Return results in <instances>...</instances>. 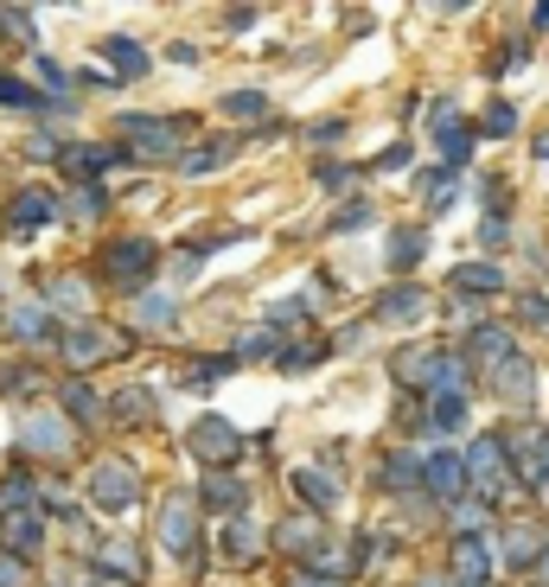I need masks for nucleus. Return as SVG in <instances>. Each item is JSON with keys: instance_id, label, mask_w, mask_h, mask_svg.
I'll use <instances>...</instances> for the list:
<instances>
[{"instance_id": "obj_1", "label": "nucleus", "mask_w": 549, "mask_h": 587, "mask_svg": "<svg viewBox=\"0 0 549 587\" xmlns=\"http://www.w3.org/2000/svg\"><path fill=\"white\" fill-rule=\"evenodd\" d=\"M237 447H243V440H237V428H230V422H218V415H211V422H198V428H192V453H198V460H237Z\"/></svg>"}, {"instance_id": "obj_2", "label": "nucleus", "mask_w": 549, "mask_h": 587, "mask_svg": "<svg viewBox=\"0 0 549 587\" xmlns=\"http://www.w3.org/2000/svg\"><path fill=\"white\" fill-rule=\"evenodd\" d=\"M141 268H153V243H147V237H135V243H115L110 256H103V275H110V281H135Z\"/></svg>"}, {"instance_id": "obj_3", "label": "nucleus", "mask_w": 549, "mask_h": 587, "mask_svg": "<svg viewBox=\"0 0 549 587\" xmlns=\"http://www.w3.org/2000/svg\"><path fill=\"white\" fill-rule=\"evenodd\" d=\"M90 498L110 505V511H122V505L135 498V467H103V473H90Z\"/></svg>"}, {"instance_id": "obj_4", "label": "nucleus", "mask_w": 549, "mask_h": 587, "mask_svg": "<svg viewBox=\"0 0 549 587\" xmlns=\"http://www.w3.org/2000/svg\"><path fill=\"white\" fill-rule=\"evenodd\" d=\"M115 352H122V338H115V332H103V326H96V332L83 326V332H77V345H71L77 365H90V358H115Z\"/></svg>"}, {"instance_id": "obj_5", "label": "nucleus", "mask_w": 549, "mask_h": 587, "mask_svg": "<svg viewBox=\"0 0 549 587\" xmlns=\"http://www.w3.org/2000/svg\"><path fill=\"white\" fill-rule=\"evenodd\" d=\"M167 550H185V537H192V498H173V511H167Z\"/></svg>"}, {"instance_id": "obj_6", "label": "nucleus", "mask_w": 549, "mask_h": 587, "mask_svg": "<svg viewBox=\"0 0 549 587\" xmlns=\"http://www.w3.org/2000/svg\"><path fill=\"white\" fill-rule=\"evenodd\" d=\"M65 428H58V422H45V415H33V422H26V447H33V453H45V447H52V453H65Z\"/></svg>"}, {"instance_id": "obj_7", "label": "nucleus", "mask_w": 549, "mask_h": 587, "mask_svg": "<svg viewBox=\"0 0 549 587\" xmlns=\"http://www.w3.org/2000/svg\"><path fill=\"white\" fill-rule=\"evenodd\" d=\"M7 332H13V338H26V345H33L38 332H52V320H45V307H20V313H13V320H7Z\"/></svg>"}, {"instance_id": "obj_8", "label": "nucleus", "mask_w": 549, "mask_h": 587, "mask_svg": "<svg viewBox=\"0 0 549 587\" xmlns=\"http://www.w3.org/2000/svg\"><path fill=\"white\" fill-rule=\"evenodd\" d=\"M38 218H52V198H45V192H26V198H13V223H38Z\"/></svg>"}, {"instance_id": "obj_9", "label": "nucleus", "mask_w": 549, "mask_h": 587, "mask_svg": "<svg viewBox=\"0 0 549 587\" xmlns=\"http://www.w3.org/2000/svg\"><path fill=\"white\" fill-rule=\"evenodd\" d=\"M103 51H110V58L122 65V71H141V65H147V51H141V45H128V38H110Z\"/></svg>"}, {"instance_id": "obj_10", "label": "nucleus", "mask_w": 549, "mask_h": 587, "mask_svg": "<svg viewBox=\"0 0 549 587\" xmlns=\"http://www.w3.org/2000/svg\"><path fill=\"white\" fill-rule=\"evenodd\" d=\"M0 26H7V38H13V45H26V38H33V13H13V7H0Z\"/></svg>"}, {"instance_id": "obj_11", "label": "nucleus", "mask_w": 549, "mask_h": 587, "mask_svg": "<svg viewBox=\"0 0 549 587\" xmlns=\"http://www.w3.org/2000/svg\"><path fill=\"white\" fill-rule=\"evenodd\" d=\"M7 537H13L7 550H33V537H38V517H13V523H7Z\"/></svg>"}, {"instance_id": "obj_12", "label": "nucleus", "mask_w": 549, "mask_h": 587, "mask_svg": "<svg viewBox=\"0 0 549 587\" xmlns=\"http://www.w3.org/2000/svg\"><path fill=\"white\" fill-rule=\"evenodd\" d=\"M205 505H211V511H230V505H237V485H230V479H211V485H205Z\"/></svg>"}, {"instance_id": "obj_13", "label": "nucleus", "mask_w": 549, "mask_h": 587, "mask_svg": "<svg viewBox=\"0 0 549 587\" xmlns=\"http://www.w3.org/2000/svg\"><path fill=\"white\" fill-rule=\"evenodd\" d=\"M0 103H13V110H26V103H33V90H26L20 77H0Z\"/></svg>"}, {"instance_id": "obj_14", "label": "nucleus", "mask_w": 549, "mask_h": 587, "mask_svg": "<svg viewBox=\"0 0 549 587\" xmlns=\"http://www.w3.org/2000/svg\"><path fill=\"white\" fill-rule=\"evenodd\" d=\"M415 256H422V237H415V230H403V237L390 243V262H415Z\"/></svg>"}, {"instance_id": "obj_15", "label": "nucleus", "mask_w": 549, "mask_h": 587, "mask_svg": "<svg viewBox=\"0 0 549 587\" xmlns=\"http://www.w3.org/2000/svg\"><path fill=\"white\" fill-rule=\"evenodd\" d=\"M460 288H499V275H492V268H460Z\"/></svg>"}, {"instance_id": "obj_16", "label": "nucleus", "mask_w": 549, "mask_h": 587, "mask_svg": "<svg viewBox=\"0 0 549 587\" xmlns=\"http://www.w3.org/2000/svg\"><path fill=\"white\" fill-rule=\"evenodd\" d=\"M294 587H332V582H294Z\"/></svg>"}]
</instances>
